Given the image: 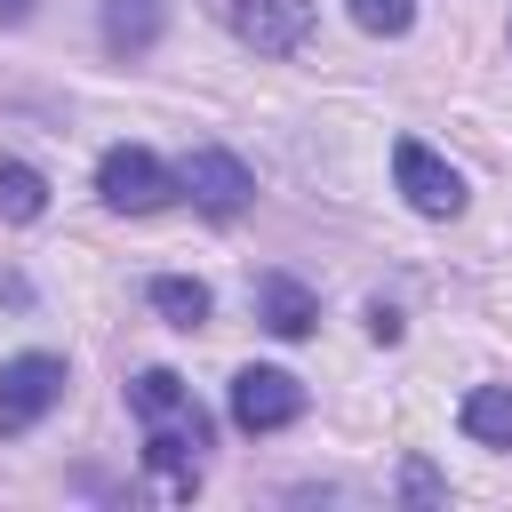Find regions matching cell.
I'll return each mask as SVG.
<instances>
[{
    "label": "cell",
    "mask_w": 512,
    "mask_h": 512,
    "mask_svg": "<svg viewBox=\"0 0 512 512\" xmlns=\"http://www.w3.org/2000/svg\"><path fill=\"white\" fill-rule=\"evenodd\" d=\"M256 320H264L272 336H288V344H296V336H312V328H320V304H312V288H304V280L264 272V280H256Z\"/></svg>",
    "instance_id": "7"
},
{
    "label": "cell",
    "mask_w": 512,
    "mask_h": 512,
    "mask_svg": "<svg viewBox=\"0 0 512 512\" xmlns=\"http://www.w3.org/2000/svg\"><path fill=\"white\" fill-rule=\"evenodd\" d=\"M176 192H192V208H200V216L232 224V216L256 200V176H248V160H240V152H224V144H192V152L176 160Z\"/></svg>",
    "instance_id": "2"
},
{
    "label": "cell",
    "mask_w": 512,
    "mask_h": 512,
    "mask_svg": "<svg viewBox=\"0 0 512 512\" xmlns=\"http://www.w3.org/2000/svg\"><path fill=\"white\" fill-rule=\"evenodd\" d=\"M400 496H408V504H440V496H448V488H440V472H432V464H424V456H416V464H408V472H400Z\"/></svg>",
    "instance_id": "14"
},
{
    "label": "cell",
    "mask_w": 512,
    "mask_h": 512,
    "mask_svg": "<svg viewBox=\"0 0 512 512\" xmlns=\"http://www.w3.org/2000/svg\"><path fill=\"white\" fill-rule=\"evenodd\" d=\"M304 416V384L288 368H240L232 376V424L240 432H280Z\"/></svg>",
    "instance_id": "6"
},
{
    "label": "cell",
    "mask_w": 512,
    "mask_h": 512,
    "mask_svg": "<svg viewBox=\"0 0 512 512\" xmlns=\"http://www.w3.org/2000/svg\"><path fill=\"white\" fill-rule=\"evenodd\" d=\"M392 184H400V200H408L416 216H456V208H464V176H456L432 144H416V136L392 144Z\"/></svg>",
    "instance_id": "5"
},
{
    "label": "cell",
    "mask_w": 512,
    "mask_h": 512,
    "mask_svg": "<svg viewBox=\"0 0 512 512\" xmlns=\"http://www.w3.org/2000/svg\"><path fill=\"white\" fill-rule=\"evenodd\" d=\"M216 16L256 56H296L312 40V0H216Z\"/></svg>",
    "instance_id": "4"
},
{
    "label": "cell",
    "mask_w": 512,
    "mask_h": 512,
    "mask_svg": "<svg viewBox=\"0 0 512 512\" xmlns=\"http://www.w3.org/2000/svg\"><path fill=\"white\" fill-rule=\"evenodd\" d=\"M144 296H152V312H160L168 328H200V320H208V288H200V280H184V272H160Z\"/></svg>",
    "instance_id": "12"
},
{
    "label": "cell",
    "mask_w": 512,
    "mask_h": 512,
    "mask_svg": "<svg viewBox=\"0 0 512 512\" xmlns=\"http://www.w3.org/2000/svg\"><path fill=\"white\" fill-rule=\"evenodd\" d=\"M32 8H40V0H0V24H24Z\"/></svg>",
    "instance_id": "16"
},
{
    "label": "cell",
    "mask_w": 512,
    "mask_h": 512,
    "mask_svg": "<svg viewBox=\"0 0 512 512\" xmlns=\"http://www.w3.org/2000/svg\"><path fill=\"white\" fill-rule=\"evenodd\" d=\"M0 216L8 224H40L48 216V176L32 160H0Z\"/></svg>",
    "instance_id": "11"
},
{
    "label": "cell",
    "mask_w": 512,
    "mask_h": 512,
    "mask_svg": "<svg viewBox=\"0 0 512 512\" xmlns=\"http://www.w3.org/2000/svg\"><path fill=\"white\" fill-rule=\"evenodd\" d=\"M160 32V0H104V48L112 56H144Z\"/></svg>",
    "instance_id": "10"
},
{
    "label": "cell",
    "mask_w": 512,
    "mask_h": 512,
    "mask_svg": "<svg viewBox=\"0 0 512 512\" xmlns=\"http://www.w3.org/2000/svg\"><path fill=\"white\" fill-rule=\"evenodd\" d=\"M456 424H464V440H480V448H512V384H480V392H464Z\"/></svg>",
    "instance_id": "9"
},
{
    "label": "cell",
    "mask_w": 512,
    "mask_h": 512,
    "mask_svg": "<svg viewBox=\"0 0 512 512\" xmlns=\"http://www.w3.org/2000/svg\"><path fill=\"white\" fill-rule=\"evenodd\" d=\"M128 408H136L144 424H208L200 400H192V384H184L176 368H144V376L128 384Z\"/></svg>",
    "instance_id": "8"
},
{
    "label": "cell",
    "mask_w": 512,
    "mask_h": 512,
    "mask_svg": "<svg viewBox=\"0 0 512 512\" xmlns=\"http://www.w3.org/2000/svg\"><path fill=\"white\" fill-rule=\"evenodd\" d=\"M368 336H376V344H400V312H392V304H368Z\"/></svg>",
    "instance_id": "15"
},
{
    "label": "cell",
    "mask_w": 512,
    "mask_h": 512,
    "mask_svg": "<svg viewBox=\"0 0 512 512\" xmlns=\"http://www.w3.org/2000/svg\"><path fill=\"white\" fill-rule=\"evenodd\" d=\"M64 360L56 352H16V360H0V440H24L56 400H64Z\"/></svg>",
    "instance_id": "3"
},
{
    "label": "cell",
    "mask_w": 512,
    "mask_h": 512,
    "mask_svg": "<svg viewBox=\"0 0 512 512\" xmlns=\"http://www.w3.org/2000/svg\"><path fill=\"white\" fill-rule=\"evenodd\" d=\"M352 24L376 32V40H400L416 24V0H352Z\"/></svg>",
    "instance_id": "13"
},
{
    "label": "cell",
    "mask_w": 512,
    "mask_h": 512,
    "mask_svg": "<svg viewBox=\"0 0 512 512\" xmlns=\"http://www.w3.org/2000/svg\"><path fill=\"white\" fill-rule=\"evenodd\" d=\"M96 192H104V208H120V216H152V208L176 200V168H168L152 144H112V152L96 160Z\"/></svg>",
    "instance_id": "1"
}]
</instances>
